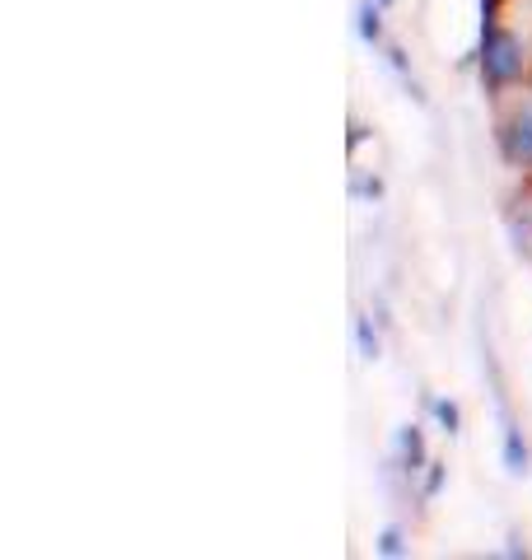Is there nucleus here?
<instances>
[{
  "instance_id": "obj_1",
  "label": "nucleus",
  "mask_w": 532,
  "mask_h": 560,
  "mask_svg": "<svg viewBox=\"0 0 532 560\" xmlns=\"http://www.w3.org/2000/svg\"><path fill=\"white\" fill-rule=\"evenodd\" d=\"M523 43L513 38L509 28H482V80L490 90H500V84H513L523 75Z\"/></svg>"
},
{
  "instance_id": "obj_2",
  "label": "nucleus",
  "mask_w": 532,
  "mask_h": 560,
  "mask_svg": "<svg viewBox=\"0 0 532 560\" xmlns=\"http://www.w3.org/2000/svg\"><path fill=\"white\" fill-rule=\"evenodd\" d=\"M500 150L513 168H532V108H513L500 121Z\"/></svg>"
},
{
  "instance_id": "obj_3",
  "label": "nucleus",
  "mask_w": 532,
  "mask_h": 560,
  "mask_svg": "<svg viewBox=\"0 0 532 560\" xmlns=\"http://www.w3.org/2000/svg\"><path fill=\"white\" fill-rule=\"evenodd\" d=\"M397 458H402V471H406V477H416L420 467H430V463H425L420 425H402V434H397Z\"/></svg>"
},
{
  "instance_id": "obj_4",
  "label": "nucleus",
  "mask_w": 532,
  "mask_h": 560,
  "mask_svg": "<svg viewBox=\"0 0 532 560\" xmlns=\"http://www.w3.org/2000/svg\"><path fill=\"white\" fill-rule=\"evenodd\" d=\"M383 14H379V5H360V38L369 43V47H379L383 43Z\"/></svg>"
},
{
  "instance_id": "obj_5",
  "label": "nucleus",
  "mask_w": 532,
  "mask_h": 560,
  "mask_svg": "<svg viewBox=\"0 0 532 560\" xmlns=\"http://www.w3.org/2000/svg\"><path fill=\"white\" fill-rule=\"evenodd\" d=\"M355 341H360V355H365V360H379V331L369 327L365 313L355 318Z\"/></svg>"
},
{
  "instance_id": "obj_6",
  "label": "nucleus",
  "mask_w": 532,
  "mask_h": 560,
  "mask_svg": "<svg viewBox=\"0 0 532 560\" xmlns=\"http://www.w3.org/2000/svg\"><path fill=\"white\" fill-rule=\"evenodd\" d=\"M430 407H435V416H439L443 434H458V407H453V401H430Z\"/></svg>"
},
{
  "instance_id": "obj_7",
  "label": "nucleus",
  "mask_w": 532,
  "mask_h": 560,
  "mask_svg": "<svg viewBox=\"0 0 532 560\" xmlns=\"http://www.w3.org/2000/svg\"><path fill=\"white\" fill-rule=\"evenodd\" d=\"M379 551H383V556H402V533L388 528V533L379 537Z\"/></svg>"
}]
</instances>
